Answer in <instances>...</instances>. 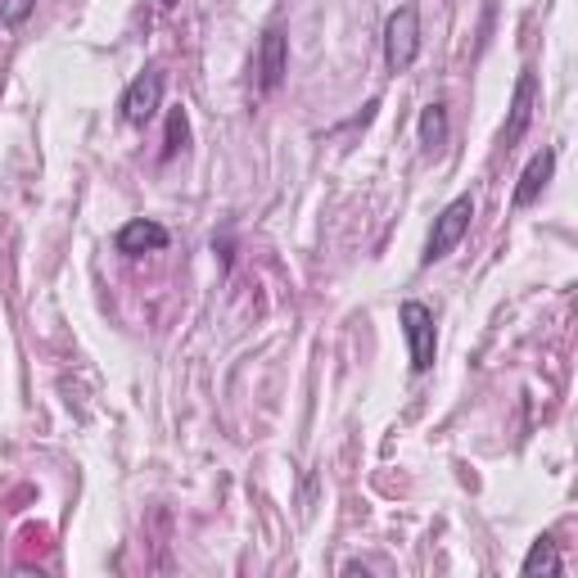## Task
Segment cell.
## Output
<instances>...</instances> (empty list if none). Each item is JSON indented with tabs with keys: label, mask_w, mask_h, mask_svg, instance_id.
Returning <instances> with one entry per match:
<instances>
[{
	"label": "cell",
	"mask_w": 578,
	"mask_h": 578,
	"mask_svg": "<svg viewBox=\"0 0 578 578\" xmlns=\"http://www.w3.org/2000/svg\"><path fill=\"white\" fill-rule=\"evenodd\" d=\"M168 226H159V222H150V217H136V222H126L122 231H118V253H126V258H141V253H159V249H168Z\"/></svg>",
	"instance_id": "5b68a950"
},
{
	"label": "cell",
	"mask_w": 578,
	"mask_h": 578,
	"mask_svg": "<svg viewBox=\"0 0 578 578\" xmlns=\"http://www.w3.org/2000/svg\"><path fill=\"white\" fill-rule=\"evenodd\" d=\"M529 578L534 574H560L565 565H560V551H556V542L551 538H538L534 547H529V556H525V565H520Z\"/></svg>",
	"instance_id": "9c48e42d"
},
{
	"label": "cell",
	"mask_w": 578,
	"mask_h": 578,
	"mask_svg": "<svg viewBox=\"0 0 578 578\" xmlns=\"http://www.w3.org/2000/svg\"><path fill=\"white\" fill-rule=\"evenodd\" d=\"M32 10H37V0H0V23L19 28V23H28Z\"/></svg>",
	"instance_id": "7c38bea8"
},
{
	"label": "cell",
	"mask_w": 578,
	"mask_h": 578,
	"mask_svg": "<svg viewBox=\"0 0 578 578\" xmlns=\"http://www.w3.org/2000/svg\"><path fill=\"white\" fill-rule=\"evenodd\" d=\"M443 141H447V109L443 104H425V113H420V145L438 150Z\"/></svg>",
	"instance_id": "30bf717a"
},
{
	"label": "cell",
	"mask_w": 578,
	"mask_h": 578,
	"mask_svg": "<svg viewBox=\"0 0 578 578\" xmlns=\"http://www.w3.org/2000/svg\"><path fill=\"white\" fill-rule=\"evenodd\" d=\"M551 172H556V150H538V154L529 159L520 185H516V209H529V204L542 195L547 181H551Z\"/></svg>",
	"instance_id": "52a82bcc"
},
{
	"label": "cell",
	"mask_w": 578,
	"mask_h": 578,
	"mask_svg": "<svg viewBox=\"0 0 578 578\" xmlns=\"http://www.w3.org/2000/svg\"><path fill=\"white\" fill-rule=\"evenodd\" d=\"M470 217H475V200H470V195H457L453 204H447V209L434 217V231H429V240H425L420 263H425V267L443 263L447 253H453V249L462 244V235L470 231Z\"/></svg>",
	"instance_id": "6da1fadb"
},
{
	"label": "cell",
	"mask_w": 578,
	"mask_h": 578,
	"mask_svg": "<svg viewBox=\"0 0 578 578\" xmlns=\"http://www.w3.org/2000/svg\"><path fill=\"white\" fill-rule=\"evenodd\" d=\"M159 109H163V73H159V69H145L132 87L122 91V122H126V126H145Z\"/></svg>",
	"instance_id": "277c9868"
},
{
	"label": "cell",
	"mask_w": 578,
	"mask_h": 578,
	"mask_svg": "<svg viewBox=\"0 0 578 578\" xmlns=\"http://www.w3.org/2000/svg\"><path fill=\"white\" fill-rule=\"evenodd\" d=\"M185 145H190V122H185V113H181V109H172V113H168V141H163V163H168V159H176V154H181Z\"/></svg>",
	"instance_id": "8fae6325"
},
{
	"label": "cell",
	"mask_w": 578,
	"mask_h": 578,
	"mask_svg": "<svg viewBox=\"0 0 578 578\" xmlns=\"http://www.w3.org/2000/svg\"><path fill=\"white\" fill-rule=\"evenodd\" d=\"M534 95H538L534 73H520V82H516V100H510V126L501 132L506 145H516V141L525 136V126H529V118H534Z\"/></svg>",
	"instance_id": "ba28073f"
},
{
	"label": "cell",
	"mask_w": 578,
	"mask_h": 578,
	"mask_svg": "<svg viewBox=\"0 0 578 578\" xmlns=\"http://www.w3.org/2000/svg\"><path fill=\"white\" fill-rule=\"evenodd\" d=\"M163 6H176V0H163Z\"/></svg>",
	"instance_id": "4fadbf2b"
},
{
	"label": "cell",
	"mask_w": 578,
	"mask_h": 578,
	"mask_svg": "<svg viewBox=\"0 0 578 578\" xmlns=\"http://www.w3.org/2000/svg\"><path fill=\"white\" fill-rule=\"evenodd\" d=\"M285 63H290V45H285V32L272 28L263 37V50H258V73H263V91H276L285 82Z\"/></svg>",
	"instance_id": "8992f818"
},
{
	"label": "cell",
	"mask_w": 578,
	"mask_h": 578,
	"mask_svg": "<svg viewBox=\"0 0 578 578\" xmlns=\"http://www.w3.org/2000/svg\"><path fill=\"white\" fill-rule=\"evenodd\" d=\"M398 321H403V335H407V357H412V371L425 375L438 357V331H434V312L416 298H407L398 307Z\"/></svg>",
	"instance_id": "7a4b0ae2"
},
{
	"label": "cell",
	"mask_w": 578,
	"mask_h": 578,
	"mask_svg": "<svg viewBox=\"0 0 578 578\" xmlns=\"http://www.w3.org/2000/svg\"><path fill=\"white\" fill-rule=\"evenodd\" d=\"M420 54V10L416 6H403L398 14H389L384 23V63L394 73H407Z\"/></svg>",
	"instance_id": "3957f363"
}]
</instances>
